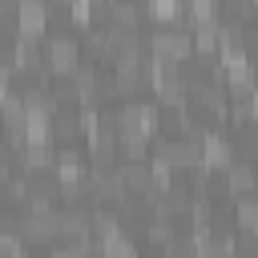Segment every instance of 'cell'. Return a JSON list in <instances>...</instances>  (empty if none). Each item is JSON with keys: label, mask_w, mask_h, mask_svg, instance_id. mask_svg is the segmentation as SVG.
<instances>
[{"label": "cell", "mask_w": 258, "mask_h": 258, "mask_svg": "<svg viewBox=\"0 0 258 258\" xmlns=\"http://www.w3.org/2000/svg\"><path fill=\"white\" fill-rule=\"evenodd\" d=\"M230 185H234V189H254V185H258L254 165H230Z\"/></svg>", "instance_id": "obj_1"}]
</instances>
